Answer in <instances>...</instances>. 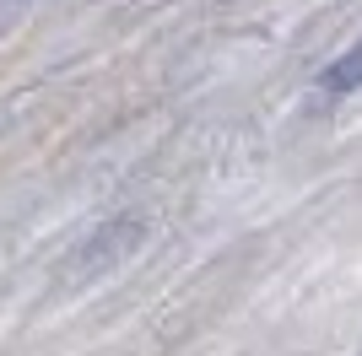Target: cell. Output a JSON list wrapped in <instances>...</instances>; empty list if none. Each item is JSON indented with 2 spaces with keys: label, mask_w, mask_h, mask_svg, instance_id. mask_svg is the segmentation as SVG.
Instances as JSON below:
<instances>
[{
  "label": "cell",
  "mask_w": 362,
  "mask_h": 356,
  "mask_svg": "<svg viewBox=\"0 0 362 356\" xmlns=\"http://www.w3.org/2000/svg\"><path fill=\"white\" fill-rule=\"evenodd\" d=\"M319 87H325V92H357V87H362V38H357L341 59H335V65H325Z\"/></svg>",
  "instance_id": "6da1fadb"
}]
</instances>
